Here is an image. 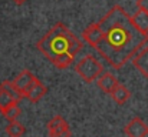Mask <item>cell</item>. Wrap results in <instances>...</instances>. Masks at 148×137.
I'll return each instance as SVG.
<instances>
[{"label":"cell","mask_w":148,"mask_h":137,"mask_svg":"<svg viewBox=\"0 0 148 137\" xmlns=\"http://www.w3.org/2000/svg\"><path fill=\"white\" fill-rule=\"evenodd\" d=\"M98 24L103 37L95 49L115 69H121L148 43V34L135 27L131 16L121 6H114Z\"/></svg>","instance_id":"obj_1"},{"label":"cell","mask_w":148,"mask_h":137,"mask_svg":"<svg viewBox=\"0 0 148 137\" xmlns=\"http://www.w3.org/2000/svg\"><path fill=\"white\" fill-rule=\"evenodd\" d=\"M36 47L50 61L60 53H71L72 56H76L82 49V43L63 23L59 22L38 42Z\"/></svg>","instance_id":"obj_2"},{"label":"cell","mask_w":148,"mask_h":137,"mask_svg":"<svg viewBox=\"0 0 148 137\" xmlns=\"http://www.w3.org/2000/svg\"><path fill=\"white\" fill-rule=\"evenodd\" d=\"M75 70H76V73L82 77V80L86 82V83L97 82L98 77L103 73V67H102L101 61H99L98 59H95L94 56H91V54L82 57V59L76 63Z\"/></svg>","instance_id":"obj_3"},{"label":"cell","mask_w":148,"mask_h":137,"mask_svg":"<svg viewBox=\"0 0 148 137\" xmlns=\"http://www.w3.org/2000/svg\"><path fill=\"white\" fill-rule=\"evenodd\" d=\"M124 133L128 137H145L148 134V126L140 117H135L124 127Z\"/></svg>","instance_id":"obj_4"},{"label":"cell","mask_w":148,"mask_h":137,"mask_svg":"<svg viewBox=\"0 0 148 137\" xmlns=\"http://www.w3.org/2000/svg\"><path fill=\"white\" fill-rule=\"evenodd\" d=\"M46 86L39 80V79H35L33 80V83L27 87V90L23 93V96H25V99H27L29 101H32V103H36V101H39L45 94H46Z\"/></svg>","instance_id":"obj_5"},{"label":"cell","mask_w":148,"mask_h":137,"mask_svg":"<svg viewBox=\"0 0 148 137\" xmlns=\"http://www.w3.org/2000/svg\"><path fill=\"white\" fill-rule=\"evenodd\" d=\"M102 37H103V33H102L98 23L89 24L82 33V39L92 47H97L99 45V42L102 40Z\"/></svg>","instance_id":"obj_6"},{"label":"cell","mask_w":148,"mask_h":137,"mask_svg":"<svg viewBox=\"0 0 148 137\" xmlns=\"http://www.w3.org/2000/svg\"><path fill=\"white\" fill-rule=\"evenodd\" d=\"M132 64L135 69L148 79V47H143L134 57H132Z\"/></svg>","instance_id":"obj_7"},{"label":"cell","mask_w":148,"mask_h":137,"mask_svg":"<svg viewBox=\"0 0 148 137\" xmlns=\"http://www.w3.org/2000/svg\"><path fill=\"white\" fill-rule=\"evenodd\" d=\"M35 79H36V77L33 76V73H32L30 70H22V72L16 76V79L13 80V84L16 86V89L19 91L25 93V91L27 90V87L33 83Z\"/></svg>","instance_id":"obj_8"},{"label":"cell","mask_w":148,"mask_h":137,"mask_svg":"<svg viewBox=\"0 0 148 137\" xmlns=\"http://www.w3.org/2000/svg\"><path fill=\"white\" fill-rule=\"evenodd\" d=\"M97 83H98V87L103 93H109V94L119 84V82L116 80V77L114 74H111V73H102L98 77Z\"/></svg>","instance_id":"obj_9"},{"label":"cell","mask_w":148,"mask_h":137,"mask_svg":"<svg viewBox=\"0 0 148 137\" xmlns=\"http://www.w3.org/2000/svg\"><path fill=\"white\" fill-rule=\"evenodd\" d=\"M131 19H132V23L135 24V27H137L140 32L148 34V13L145 10L138 9V10L134 13V16H131Z\"/></svg>","instance_id":"obj_10"},{"label":"cell","mask_w":148,"mask_h":137,"mask_svg":"<svg viewBox=\"0 0 148 137\" xmlns=\"http://www.w3.org/2000/svg\"><path fill=\"white\" fill-rule=\"evenodd\" d=\"M111 96H112V99H114V101H115L116 104H124V103H127L128 99L131 97V91L128 90L125 86L118 84V86L112 90Z\"/></svg>","instance_id":"obj_11"},{"label":"cell","mask_w":148,"mask_h":137,"mask_svg":"<svg viewBox=\"0 0 148 137\" xmlns=\"http://www.w3.org/2000/svg\"><path fill=\"white\" fill-rule=\"evenodd\" d=\"M73 57H75V56H72L71 53H60V54L55 56V57L50 60V63H53L58 69H66V67H69V66L72 64Z\"/></svg>","instance_id":"obj_12"},{"label":"cell","mask_w":148,"mask_h":137,"mask_svg":"<svg viewBox=\"0 0 148 137\" xmlns=\"http://www.w3.org/2000/svg\"><path fill=\"white\" fill-rule=\"evenodd\" d=\"M46 127H48V132H49V134H50V133H56V132L65 130V129H68L69 126H68L66 120H65L62 116H55L49 123L46 124Z\"/></svg>","instance_id":"obj_13"},{"label":"cell","mask_w":148,"mask_h":137,"mask_svg":"<svg viewBox=\"0 0 148 137\" xmlns=\"http://www.w3.org/2000/svg\"><path fill=\"white\" fill-rule=\"evenodd\" d=\"M25 132H26V129L23 127V124L16 121V120L10 121L6 127V133L9 137H22L25 134Z\"/></svg>","instance_id":"obj_14"},{"label":"cell","mask_w":148,"mask_h":137,"mask_svg":"<svg viewBox=\"0 0 148 137\" xmlns=\"http://www.w3.org/2000/svg\"><path fill=\"white\" fill-rule=\"evenodd\" d=\"M4 90L7 91L9 94H10V97L14 100V101H20L25 96H23V93L22 91H19L17 89H16V86L13 84V82H9V80H4L1 84H0Z\"/></svg>","instance_id":"obj_15"},{"label":"cell","mask_w":148,"mask_h":137,"mask_svg":"<svg viewBox=\"0 0 148 137\" xmlns=\"http://www.w3.org/2000/svg\"><path fill=\"white\" fill-rule=\"evenodd\" d=\"M1 113H3V116H4L9 121H13V120H16V119L20 116L22 110H20V107H19L17 103H13V104H10L7 109H4Z\"/></svg>","instance_id":"obj_16"},{"label":"cell","mask_w":148,"mask_h":137,"mask_svg":"<svg viewBox=\"0 0 148 137\" xmlns=\"http://www.w3.org/2000/svg\"><path fill=\"white\" fill-rule=\"evenodd\" d=\"M13 103H17V101H14V100L10 97V94L0 86V111H3L4 109H7V107H9L10 104H13Z\"/></svg>","instance_id":"obj_17"},{"label":"cell","mask_w":148,"mask_h":137,"mask_svg":"<svg viewBox=\"0 0 148 137\" xmlns=\"http://www.w3.org/2000/svg\"><path fill=\"white\" fill-rule=\"evenodd\" d=\"M50 137H71L72 136V132L71 129H65V130H60V132H56V133H50Z\"/></svg>","instance_id":"obj_18"},{"label":"cell","mask_w":148,"mask_h":137,"mask_svg":"<svg viewBox=\"0 0 148 137\" xmlns=\"http://www.w3.org/2000/svg\"><path fill=\"white\" fill-rule=\"evenodd\" d=\"M137 7L145 10L148 13V0H137Z\"/></svg>","instance_id":"obj_19"},{"label":"cell","mask_w":148,"mask_h":137,"mask_svg":"<svg viewBox=\"0 0 148 137\" xmlns=\"http://www.w3.org/2000/svg\"><path fill=\"white\" fill-rule=\"evenodd\" d=\"M14 4H17V6H20V4H23V3H26L27 0H12Z\"/></svg>","instance_id":"obj_20"}]
</instances>
